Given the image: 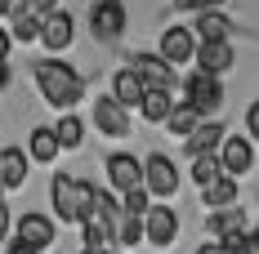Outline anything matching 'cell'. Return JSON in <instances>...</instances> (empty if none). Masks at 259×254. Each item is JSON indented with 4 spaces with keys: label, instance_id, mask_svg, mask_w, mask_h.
Instances as JSON below:
<instances>
[{
    "label": "cell",
    "instance_id": "obj_1",
    "mask_svg": "<svg viewBox=\"0 0 259 254\" xmlns=\"http://www.w3.org/2000/svg\"><path fill=\"white\" fill-rule=\"evenodd\" d=\"M50 196H54V210H58V223H85L94 214L99 187L85 183V178H72V174H54L50 178Z\"/></svg>",
    "mask_w": 259,
    "mask_h": 254
},
{
    "label": "cell",
    "instance_id": "obj_2",
    "mask_svg": "<svg viewBox=\"0 0 259 254\" xmlns=\"http://www.w3.org/2000/svg\"><path fill=\"white\" fill-rule=\"evenodd\" d=\"M36 85H40V94L50 107H76L85 98V80L67 67V63H58V58H45V63H36Z\"/></svg>",
    "mask_w": 259,
    "mask_h": 254
},
{
    "label": "cell",
    "instance_id": "obj_3",
    "mask_svg": "<svg viewBox=\"0 0 259 254\" xmlns=\"http://www.w3.org/2000/svg\"><path fill=\"white\" fill-rule=\"evenodd\" d=\"M90 31H94V40L116 45L125 31V5L121 0H94L90 5Z\"/></svg>",
    "mask_w": 259,
    "mask_h": 254
},
{
    "label": "cell",
    "instance_id": "obj_4",
    "mask_svg": "<svg viewBox=\"0 0 259 254\" xmlns=\"http://www.w3.org/2000/svg\"><path fill=\"white\" fill-rule=\"evenodd\" d=\"M201 116H210V112H219L224 107V85H219V76H210V72H192L188 76V98Z\"/></svg>",
    "mask_w": 259,
    "mask_h": 254
},
{
    "label": "cell",
    "instance_id": "obj_5",
    "mask_svg": "<svg viewBox=\"0 0 259 254\" xmlns=\"http://www.w3.org/2000/svg\"><path fill=\"white\" fill-rule=\"evenodd\" d=\"M143 187L152 192V196H175L179 192V170H175V161L170 156H148L143 161Z\"/></svg>",
    "mask_w": 259,
    "mask_h": 254
},
{
    "label": "cell",
    "instance_id": "obj_6",
    "mask_svg": "<svg viewBox=\"0 0 259 254\" xmlns=\"http://www.w3.org/2000/svg\"><path fill=\"white\" fill-rule=\"evenodd\" d=\"M130 72H139V80H143L148 89H165V94H170V85H175V67H170L161 54H134V58H130Z\"/></svg>",
    "mask_w": 259,
    "mask_h": 254
},
{
    "label": "cell",
    "instance_id": "obj_7",
    "mask_svg": "<svg viewBox=\"0 0 259 254\" xmlns=\"http://www.w3.org/2000/svg\"><path fill=\"white\" fill-rule=\"evenodd\" d=\"M14 236H18L14 245L40 254V250H50V245H54V223L45 219V214H23V219H18V228H14Z\"/></svg>",
    "mask_w": 259,
    "mask_h": 254
},
{
    "label": "cell",
    "instance_id": "obj_8",
    "mask_svg": "<svg viewBox=\"0 0 259 254\" xmlns=\"http://www.w3.org/2000/svg\"><path fill=\"white\" fill-rule=\"evenodd\" d=\"M161 58L175 67V63H192L197 58V36L192 27H165L161 31Z\"/></svg>",
    "mask_w": 259,
    "mask_h": 254
},
{
    "label": "cell",
    "instance_id": "obj_9",
    "mask_svg": "<svg viewBox=\"0 0 259 254\" xmlns=\"http://www.w3.org/2000/svg\"><path fill=\"white\" fill-rule=\"evenodd\" d=\"M175 232H179V214H175L170 205H152L148 219H143V241H152V245H170Z\"/></svg>",
    "mask_w": 259,
    "mask_h": 254
},
{
    "label": "cell",
    "instance_id": "obj_10",
    "mask_svg": "<svg viewBox=\"0 0 259 254\" xmlns=\"http://www.w3.org/2000/svg\"><path fill=\"white\" fill-rule=\"evenodd\" d=\"M219 161H224V174H228V178L246 174V170L255 165V147H250V138H246V134H228V143L219 147Z\"/></svg>",
    "mask_w": 259,
    "mask_h": 254
},
{
    "label": "cell",
    "instance_id": "obj_11",
    "mask_svg": "<svg viewBox=\"0 0 259 254\" xmlns=\"http://www.w3.org/2000/svg\"><path fill=\"white\" fill-rule=\"evenodd\" d=\"M94 125L103 129L107 138H125L130 134V112L116 98H94Z\"/></svg>",
    "mask_w": 259,
    "mask_h": 254
},
{
    "label": "cell",
    "instance_id": "obj_12",
    "mask_svg": "<svg viewBox=\"0 0 259 254\" xmlns=\"http://www.w3.org/2000/svg\"><path fill=\"white\" fill-rule=\"evenodd\" d=\"M107 178H112V187L125 196V192H134V187H143V165H139L134 156L116 152V156H107Z\"/></svg>",
    "mask_w": 259,
    "mask_h": 254
},
{
    "label": "cell",
    "instance_id": "obj_13",
    "mask_svg": "<svg viewBox=\"0 0 259 254\" xmlns=\"http://www.w3.org/2000/svg\"><path fill=\"white\" fill-rule=\"evenodd\" d=\"M112 98L121 103V107H143V98H148V85L139 80V72H130V67H121L116 76H112Z\"/></svg>",
    "mask_w": 259,
    "mask_h": 254
},
{
    "label": "cell",
    "instance_id": "obj_14",
    "mask_svg": "<svg viewBox=\"0 0 259 254\" xmlns=\"http://www.w3.org/2000/svg\"><path fill=\"white\" fill-rule=\"evenodd\" d=\"M224 143H228L224 125H219V121H201L197 134L188 138V156H192V161H197V156H214V147H224Z\"/></svg>",
    "mask_w": 259,
    "mask_h": 254
},
{
    "label": "cell",
    "instance_id": "obj_15",
    "mask_svg": "<svg viewBox=\"0 0 259 254\" xmlns=\"http://www.w3.org/2000/svg\"><path fill=\"white\" fill-rule=\"evenodd\" d=\"M228 31H233V23H228L224 14H214V9L197 14V23H192V36H197V45H219V40H228Z\"/></svg>",
    "mask_w": 259,
    "mask_h": 254
},
{
    "label": "cell",
    "instance_id": "obj_16",
    "mask_svg": "<svg viewBox=\"0 0 259 254\" xmlns=\"http://www.w3.org/2000/svg\"><path fill=\"white\" fill-rule=\"evenodd\" d=\"M27 183V156L23 147H0V187H23Z\"/></svg>",
    "mask_w": 259,
    "mask_h": 254
},
{
    "label": "cell",
    "instance_id": "obj_17",
    "mask_svg": "<svg viewBox=\"0 0 259 254\" xmlns=\"http://www.w3.org/2000/svg\"><path fill=\"white\" fill-rule=\"evenodd\" d=\"M228 67H233V45H228V40H219V45H197V72L219 76V72H228Z\"/></svg>",
    "mask_w": 259,
    "mask_h": 254
},
{
    "label": "cell",
    "instance_id": "obj_18",
    "mask_svg": "<svg viewBox=\"0 0 259 254\" xmlns=\"http://www.w3.org/2000/svg\"><path fill=\"white\" fill-rule=\"evenodd\" d=\"M210 236L214 241H233V236H246V214L241 210H219V214H210Z\"/></svg>",
    "mask_w": 259,
    "mask_h": 254
},
{
    "label": "cell",
    "instance_id": "obj_19",
    "mask_svg": "<svg viewBox=\"0 0 259 254\" xmlns=\"http://www.w3.org/2000/svg\"><path fill=\"white\" fill-rule=\"evenodd\" d=\"M40 40H45L54 54L67 49V45H72V14H63V9L50 14V18H45V31H40Z\"/></svg>",
    "mask_w": 259,
    "mask_h": 254
},
{
    "label": "cell",
    "instance_id": "obj_20",
    "mask_svg": "<svg viewBox=\"0 0 259 254\" xmlns=\"http://www.w3.org/2000/svg\"><path fill=\"white\" fill-rule=\"evenodd\" d=\"M233 201H237V178H228V174L201 192V205H210L214 214H219V210H233Z\"/></svg>",
    "mask_w": 259,
    "mask_h": 254
},
{
    "label": "cell",
    "instance_id": "obj_21",
    "mask_svg": "<svg viewBox=\"0 0 259 254\" xmlns=\"http://www.w3.org/2000/svg\"><path fill=\"white\" fill-rule=\"evenodd\" d=\"M165 125H170V134H183V143H188V138L197 134V125H201V112H197L192 103H175V112H170Z\"/></svg>",
    "mask_w": 259,
    "mask_h": 254
},
{
    "label": "cell",
    "instance_id": "obj_22",
    "mask_svg": "<svg viewBox=\"0 0 259 254\" xmlns=\"http://www.w3.org/2000/svg\"><path fill=\"white\" fill-rule=\"evenodd\" d=\"M58 147H63V143H58V134H54V129H45V125L31 129V143H27L31 161H54V156H58Z\"/></svg>",
    "mask_w": 259,
    "mask_h": 254
},
{
    "label": "cell",
    "instance_id": "obj_23",
    "mask_svg": "<svg viewBox=\"0 0 259 254\" xmlns=\"http://www.w3.org/2000/svg\"><path fill=\"white\" fill-rule=\"evenodd\" d=\"M143 121H170V112H175V98L165 94V89H148V98H143Z\"/></svg>",
    "mask_w": 259,
    "mask_h": 254
},
{
    "label": "cell",
    "instance_id": "obj_24",
    "mask_svg": "<svg viewBox=\"0 0 259 254\" xmlns=\"http://www.w3.org/2000/svg\"><path fill=\"white\" fill-rule=\"evenodd\" d=\"M192 178H197V187L206 192L210 183L224 178V161H219V156H197V161H192Z\"/></svg>",
    "mask_w": 259,
    "mask_h": 254
},
{
    "label": "cell",
    "instance_id": "obj_25",
    "mask_svg": "<svg viewBox=\"0 0 259 254\" xmlns=\"http://www.w3.org/2000/svg\"><path fill=\"white\" fill-rule=\"evenodd\" d=\"M121 210H125V214H134V219H148V210H152V192H148V187L125 192V196H121Z\"/></svg>",
    "mask_w": 259,
    "mask_h": 254
},
{
    "label": "cell",
    "instance_id": "obj_26",
    "mask_svg": "<svg viewBox=\"0 0 259 254\" xmlns=\"http://www.w3.org/2000/svg\"><path fill=\"white\" fill-rule=\"evenodd\" d=\"M54 134H58V143H63V147H80V138H85V125H80L76 116H63Z\"/></svg>",
    "mask_w": 259,
    "mask_h": 254
},
{
    "label": "cell",
    "instance_id": "obj_27",
    "mask_svg": "<svg viewBox=\"0 0 259 254\" xmlns=\"http://www.w3.org/2000/svg\"><path fill=\"white\" fill-rule=\"evenodd\" d=\"M139 236H143V219H134L121 210V219H116V241H125V245H139Z\"/></svg>",
    "mask_w": 259,
    "mask_h": 254
},
{
    "label": "cell",
    "instance_id": "obj_28",
    "mask_svg": "<svg viewBox=\"0 0 259 254\" xmlns=\"http://www.w3.org/2000/svg\"><path fill=\"white\" fill-rule=\"evenodd\" d=\"M40 31H45V18H36V14H31V18H23V23H14V40H40Z\"/></svg>",
    "mask_w": 259,
    "mask_h": 254
},
{
    "label": "cell",
    "instance_id": "obj_29",
    "mask_svg": "<svg viewBox=\"0 0 259 254\" xmlns=\"http://www.w3.org/2000/svg\"><path fill=\"white\" fill-rule=\"evenodd\" d=\"M246 138H259V103H250L246 112Z\"/></svg>",
    "mask_w": 259,
    "mask_h": 254
},
{
    "label": "cell",
    "instance_id": "obj_30",
    "mask_svg": "<svg viewBox=\"0 0 259 254\" xmlns=\"http://www.w3.org/2000/svg\"><path fill=\"white\" fill-rule=\"evenodd\" d=\"M31 9H36V18H50L58 14V0H31Z\"/></svg>",
    "mask_w": 259,
    "mask_h": 254
},
{
    "label": "cell",
    "instance_id": "obj_31",
    "mask_svg": "<svg viewBox=\"0 0 259 254\" xmlns=\"http://www.w3.org/2000/svg\"><path fill=\"white\" fill-rule=\"evenodd\" d=\"M179 9H197V14H206V9H214L219 0H175Z\"/></svg>",
    "mask_w": 259,
    "mask_h": 254
},
{
    "label": "cell",
    "instance_id": "obj_32",
    "mask_svg": "<svg viewBox=\"0 0 259 254\" xmlns=\"http://www.w3.org/2000/svg\"><path fill=\"white\" fill-rule=\"evenodd\" d=\"M9 45H14V31H5V27H0V63L9 58Z\"/></svg>",
    "mask_w": 259,
    "mask_h": 254
},
{
    "label": "cell",
    "instance_id": "obj_33",
    "mask_svg": "<svg viewBox=\"0 0 259 254\" xmlns=\"http://www.w3.org/2000/svg\"><path fill=\"white\" fill-rule=\"evenodd\" d=\"M197 254H228V250H224L219 241H206V245H201V250H197Z\"/></svg>",
    "mask_w": 259,
    "mask_h": 254
},
{
    "label": "cell",
    "instance_id": "obj_34",
    "mask_svg": "<svg viewBox=\"0 0 259 254\" xmlns=\"http://www.w3.org/2000/svg\"><path fill=\"white\" fill-rule=\"evenodd\" d=\"M5 232H9V205H0V241H5Z\"/></svg>",
    "mask_w": 259,
    "mask_h": 254
},
{
    "label": "cell",
    "instance_id": "obj_35",
    "mask_svg": "<svg viewBox=\"0 0 259 254\" xmlns=\"http://www.w3.org/2000/svg\"><path fill=\"white\" fill-rule=\"evenodd\" d=\"M14 5H18V0H0V18H9V14H14Z\"/></svg>",
    "mask_w": 259,
    "mask_h": 254
},
{
    "label": "cell",
    "instance_id": "obj_36",
    "mask_svg": "<svg viewBox=\"0 0 259 254\" xmlns=\"http://www.w3.org/2000/svg\"><path fill=\"white\" fill-rule=\"evenodd\" d=\"M5 85H9V67L0 63V89H5Z\"/></svg>",
    "mask_w": 259,
    "mask_h": 254
},
{
    "label": "cell",
    "instance_id": "obj_37",
    "mask_svg": "<svg viewBox=\"0 0 259 254\" xmlns=\"http://www.w3.org/2000/svg\"><path fill=\"white\" fill-rule=\"evenodd\" d=\"M9 254H36V250H23V245H14V250H9Z\"/></svg>",
    "mask_w": 259,
    "mask_h": 254
},
{
    "label": "cell",
    "instance_id": "obj_38",
    "mask_svg": "<svg viewBox=\"0 0 259 254\" xmlns=\"http://www.w3.org/2000/svg\"><path fill=\"white\" fill-rule=\"evenodd\" d=\"M80 254H112V250H80Z\"/></svg>",
    "mask_w": 259,
    "mask_h": 254
},
{
    "label": "cell",
    "instance_id": "obj_39",
    "mask_svg": "<svg viewBox=\"0 0 259 254\" xmlns=\"http://www.w3.org/2000/svg\"><path fill=\"white\" fill-rule=\"evenodd\" d=\"M0 196H5V187H0ZM0 205H5V201H0Z\"/></svg>",
    "mask_w": 259,
    "mask_h": 254
},
{
    "label": "cell",
    "instance_id": "obj_40",
    "mask_svg": "<svg viewBox=\"0 0 259 254\" xmlns=\"http://www.w3.org/2000/svg\"><path fill=\"white\" fill-rule=\"evenodd\" d=\"M255 236H259V228H255Z\"/></svg>",
    "mask_w": 259,
    "mask_h": 254
}]
</instances>
